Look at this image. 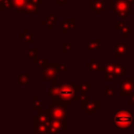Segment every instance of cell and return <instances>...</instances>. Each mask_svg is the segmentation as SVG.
Listing matches in <instances>:
<instances>
[{
	"mask_svg": "<svg viewBox=\"0 0 134 134\" xmlns=\"http://www.w3.org/2000/svg\"><path fill=\"white\" fill-rule=\"evenodd\" d=\"M10 1L13 4V9H18V10L24 9L25 5L28 2V0H10Z\"/></svg>",
	"mask_w": 134,
	"mask_h": 134,
	"instance_id": "44dd1931",
	"label": "cell"
},
{
	"mask_svg": "<svg viewBox=\"0 0 134 134\" xmlns=\"http://www.w3.org/2000/svg\"><path fill=\"white\" fill-rule=\"evenodd\" d=\"M51 86L48 88L47 90V94L49 96L52 97V99H58L59 98V95H60V91H61V87H62V84L59 83L57 81V79H54L53 81H51Z\"/></svg>",
	"mask_w": 134,
	"mask_h": 134,
	"instance_id": "ba28073f",
	"label": "cell"
},
{
	"mask_svg": "<svg viewBox=\"0 0 134 134\" xmlns=\"http://www.w3.org/2000/svg\"><path fill=\"white\" fill-rule=\"evenodd\" d=\"M99 44H100V40L96 38V39H94V40H91L90 42H88V43L86 44V48H87V49H89L90 51L94 52V51H95V50L98 48Z\"/></svg>",
	"mask_w": 134,
	"mask_h": 134,
	"instance_id": "7402d4cb",
	"label": "cell"
},
{
	"mask_svg": "<svg viewBox=\"0 0 134 134\" xmlns=\"http://www.w3.org/2000/svg\"><path fill=\"white\" fill-rule=\"evenodd\" d=\"M32 61H34V63H37L40 68H44L45 69L48 66V59L47 58H38L37 57V58L32 59Z\"/></svg>",
	"mask_w": 134,
	"mask_h": 134,
	"instance_id": "603a6c76",
	"label": "cell"
},
{
	"mask_svg": "<svg viewBox=\"0 0 134 134\" xmlns=\"http://www.w3.org/2000/svg\"><path fill=\"white\" fill-rule=\"evenodd\" d=\"M23 13H24V15L34 14L35 16H37V15L39 14L38 5H37V4H35V3H32V2H30V1H28V2H27V4L25 5L24 9H23Z\"/></svg>",
	"mask_w": 134,
	"mask_h": 134,
	"instance_id": "2e32d148",
	"label": "cell"
},
{
	"mask_svg": "<svg viewBox=\"0 0 134 134\" xmlns=\"http://www.w3.org/2000/svg\"><path fill=\"white\" fill-rule=\"evenodd\" d=\"M129 105L134 106V93L130 94V96H129Z\"/></svg>",
	"mask_w": 134,
	"mask_h": 134,
	"instance_id": "e575fe53",
	"label": "cell"
},
{
	"mask_svg": "<svg viewBox=\"0 0 134 134\" xmlns=\"http://www.w3.org/2000/svg\"><path fill=\"white\" fill-rule=\"evenodd\" d=\"M71 50H72V45L70 43H63L62 44V52L63 53L70 52Z\"/></svg>",
	"mask_w": 134,
	"mask_h": 134,
	"instance_id": "f546056e",
	"label": "cell"
},
{
	"mask_svg": "<svg viewBox=\"0 0 134 134\" xmlns=\"http://www.w3.org/2000/svg\"><path fill=\"white\" fill-rule=\"evenodd\" d=\"M48 1H52V0H48Z\"/></svg>",
	"mask_w": 134,
	"mask_h": 134,
	"instance_id": "f35d334b",
	"label": "cell"
},
{
	"mask_svg": "<svg viewBox=\"0 0 134 134\" xmlns=\"http://www.w3.org/2000/svg\"><path fill=\"white\" fill-rule=\"evenodd\" d=\"M38 116V120L39 122H42V124H47L49 120H50V114H49V111L48 109L47 110H40L39 113L37 114Z\"/></svg>",
	"mask_w": 134,
	"mask_h": 134,
	"instance_id": "e0dca14e",
	"label": "cell"
},
{
	"mask_svg": "<svg viewBox=\"0 0 134 134\" xmlns=\"http://www.w3.org/2000/svg\"><path fill=\"white\" fill-rule=\"evenodd\" d=\"M47 127H48L47 133L55 134V133H61L63 130H65L67 127V124H66V121H62V120H58V119H50L47 122Z\"/></svg>",
	"mask_w": 134,
	"mask_h": 134,
	"instance_id": "52a82bcc",
	"label": "cell"
},
{
	"mask_svg": "<svg viewBox=\"0 0 134 134\" xmlns=\"http://www.w3.org/2000/svg\"><path fill=\"white\" fill-rule=\"evenodd\" d=\"M57 4L60 6H65L67 4V0H57Z\"/></svg>",
	"mask_w": 134,
	"mask_h": 134,
	"instance_id": "d590c367",
	"label": "cell"
},
{
	"mask_svg": "<svg viewBox=\"0 0 134 134\" xmlns=\"http://www.w3.org/2000/svg\"><path fill=\"white\" fill-rule=\"evenodd\" d=\"M114 92H115V89L113 87H110V86L105 87V95L106 96H113Z\"/></svg>",
	"mask_w": 134,
	"mask_h": 134,
	"instance_id": "1f68e13d",
	"label": "cell"
},
{
	"mask_svg": "<svg viewBox=\"0 0 134 134\" xmlns=\"http://www.w3.org/2000/svg\"><path fill=\"white\" fill-rule=\"evenodd\" d=\"M19 39H24V43H29V44L34 43V38H32L31 34L29 32L28 28H24L23 34L19 35Z\"/></svg>",
	"mask_w": 134,
	"mask_h": 134,
	"instance_id": "d6986e66",
	"label": "cell"
},
{
	"mask_svg": "<svg viewBox=\"0 0 134 134\" xmlns=\"http://www.w3.org/2000/svg\"><path fill=\"white\" fill-rule=\"evenodd\" d=\"M0 8L2 10L5 9H13V4L10 0H0Z\"/></svg>",
	"mask_w": 134,
	"mask_h": 134,
	"instance_id": "83f0119b",
	"label": "cell"
},
{
	"mask_svg": "<svg viewBox=\"0 0 134 134\" xmlns=\"http://www.w3.org/2000/svg\"><path fill=\"white\" fill-rule=\"evenodd\" d=\"M28 1H30V2H32V3H35V4H37L38 6L43 5V0H28Z\"/></svg>",
	"mask_w": 134,
	"mask_h": 134,
	"instance_id": "8d00e7d4",
	"label": "cell"
},
{
	"mask_svg": "<svg viewBox=\"0 0 134 134\" xmlns=\"http://www.w3.org/2000/svg\"><path fill=\"white\" fill-rule=\"evenodd\" d=\"M129 1H131V2H134V0H129Z\"/></svg>",
	"mask_w": 134,
	"mask_h": 134,
	"instance_id": "74e56055",
	"label": "cell"
},
{
	"mask_svg": "<svg viewBox=\"0 0 134 134\" xmlns=\"http://www.w3.org/2000/svg\"><path fill=\"white\" fill-rule=\"evenodd\" d=\"M32 117H34V118H32V120H34V133H39V134L47 133V132H48L47 124L39 122L37 115H34Z\"/></svg>",
	"mask_w": 134,
	"mask_h": 134,
	"instance_id": "8fae6325",
	"label": "cell"
},
{
	"mask_svg": "<svg viewBox=\"0 0 134 134\" xmlns=\"http://www.w3.org/2000/svg\"><path fill=\"white\" fill-rule=\"evenodd\" d=\"M114 28L117 29V30H119L120 34L122 35V37H124L126 40L130 37V35L133 34V29H132L131 27H129L128 25H126V23H125L124 21H119L118 23H116V24L114 25Z\"/></svg>",
	"mask_w": 134,
	"mask_h": 134,
	"instance_id": "9c48e42d",
	"label": "cell"
},
{
	"mask_svg": "<svg viewBox=\"0 0 134 134\" xmlns=\"http://www.w3.org/2000/svg\"><path fill=\"white\" fill-rule=\"evenodd\" d=\"M75 27H76V20H74V19H66L62 23V34L66 35L68 29L75 28Z\"/></svg>",
	"mask_w": 134,
	"mask_h": 134,
	"instance_id": "9a60e30c",
	"label": "cell"
},
{
	"mask_svg": "<svg viewBox=\"0 0 134 134\" xmlns=\"http://www.w3.org/2000/svg\"><path fill=\"white\" fill-rule=\"evenodd\" d=\"M58 65H59V63H57V62L48 64V66L45 68V70L43 72V76H42L43 82H51L54 79H57V74L59 71Z\"/></svg>",
	"mask_w": 134,
	"mask_h": 134,
	"instance_id": "8992f818",
	"label": "cell"
},
{
	"mask_svg": "<svg viewBox=\"0 0 134 134\" xmlns=\"http://www.w3.org/2000/svg\"><path fill=\"white\" fill-rule=\"evenodd\" d=\"M114 128L115 129H132L133 128V115L130 111L120 110L114 114Z\"/></svg>",
	"mask_w": 134,
	"mask_h": 134,
	"instance_id": "7a4b0ae2",
	"label": "cell"
},
{
	"mask_svg": "<svg viewBox=\"0 0 134 134\" xmlns=\"http://www.w3.org/2000/svg\"><path fill=\"white\" fill-rule=\"evenodd\" d=\"M91 88V83L89 81H86V82H82L80 84V86H77V91L79 92H87L89 91Z\"/></svg>",
	"mask_w": 134,
	"mask_h": 134,
	"instance_id": "484cf974",
	"label": "cell"
},
{
	"mask_svg": "<svg viewBox=\"0 0 134 134\" xmlns=\"http://www.w3.org/2000/svg\"><path fill=\"white\" fill-rule=\"evenodd\" d=\"M66 107L59 99H53L51 105L47 106V109L50 114V119H58L62 121H66Z\"/></svg>",
	"mask_w": 134,
	"mask_h": 134,
	"instance_id": "3957f363",
	"label": "cell"
},
{
	"mask_svg": "<svg viewBox=\"0 0 134 134\" xmlns=\"http://www.w3.org/2000/svg\"><path fill=\"white\" fill-rule=\"evenodd\" d=\"M85 66L88 67L92 72H99V71H105V67H100V64L95 61V58H91L89 62L85 63Z\"/></svg>",
	"mask_w": 134,
	"mask_h": 134,
	"instance_id": "4fadbf2b",
	"label": "cell"
},
{
	"mask_svg": "<svg viewBox=\"0 0 134 134\" xmlns=\"http://www.w3.org/2000/svg\"><path fill=\"white\" fill-rule=\"evenodd\" d=\"M28 55L30 58H32V59L37 58L38 57V48H36V47H29L28 48Z\"/></svg>",
	"mask_w": 134,
	"mask_h": 134,
	"instance_id": "4dcf8cb0",
	"label": "cell"
},
{
	"mask_svg": "<svg viewBox=\"0 0 134 134\" xmlns=\"http://www.w3.org/2000/svg\"><path fill=\"white\" fill-rule=\"evenodd\" d=\"M114 69H115V64L112 62H106V66H105V72H113L114 73Z\"/></svg>",
	"mask_w": 134,
	"mask_h": 134,
	"instance_id": "f1b7e54d",
	"label": "cell"
},
{
	"mask_svg": "<svg viewBox=\"0 0 134 134\" xmlns=\"http://www.w3.org/2000/svg\"><path fill=\"white\" fill-rule=\"evenodd\" d=\"M32 108H34V110H37V111H40L43 109V102H41L39 99L38 95H35L32 97Z\"/></svg>",
	"mask_w": 134,
	"mask_h": 134,
	"instance_id": "cb8c5ba5",
	"label": "cell"
},
{
	"mask_svg": "<svg viewBox=\"0 0 134 134\" xmlns=\"http://www.w3.org/2000/svg\"><path fill=\"white\" fill-rule=\"evenodd\" d=\"M58 23V16L57 15H48L46 17V19L43 20V24L47 26L48 29L52 28V25Z\"/></svg>",
	"mask_w": 134,
	"mask_h": 134,
	"instance_id": "ac0fdd59",
	"label": "cell"
},
{
	"mask_svg": "<svg viewBox=\"0 0 134 134\" xmlns=\"http://www.w3.org/2000/svg\"><path fill=\"white\" fill-rule=\"evenodd\" d=\"M77 85L76 82H65L62 83L60 95H59V100L63 103L65 106H71L73 100H77Z\"/></svg>",
	"mask_w": 134,
	"mask_h": 134,
	"instance_id": "6da1fadb",
	"label": "cell"
},
{
	"mask_svg": "<svg viewBox=\"0 0 134 134\" xmlns=\"http://www.w3.org/2000/svg\"><path fill=\"white\" fill-rule=\"evenodd\" d=\"M104 8H105L104 0H91L90 1V9L93 10L95 15H99Z\"/></svg>",
	"mask_w": 134,
	"mask_h": 134,
	"instance_id": "7c38bea8",
	"label": "cell"
},
{
	"mask_svg": "<svg viewBox=\"0 0 134 134\" xmlns=\"http://www.w3.org/2000/svg\"><path fill=\"white\" fill-rule=\"evenodd\" d=\"M58 67H59V71H65L67 68V64L66 63H59Z\"/></svg>",
	"mask_w": 134,
	"mask_h": 134,
	"instance_id": "836d02e7",
	"label": "cell"
},
{
	"mask_svg": "<svg viewBox=\"0 0 134 134\" xmlns=\"http://www.w3.org/2000/svg\"><path fill=\"white\" fill-rule=\"evenodd\" d=\"M133 64H134V60H133Z\"/></svg>",
	"mask_w": 134,
	"mask_h": 134,
	"instance_id": "ab89813d",
	"label": "cell"
},
{
	"mask_svg": "<svg viewBox=\"0 0 134 134\" xmlns=\"http://www.w3.org/2000/svg\"><path fill=\"white\" fill-rule=\"evenodd\" d=\"M128 51H129V47H128L127 43H118V44H115L114 57L115 58H119V57L126 54Z\"/></svg>",
	"mask_w": 134,
	"mask_h": 134,
	"instance_id": "5bb4252c",
	"label": "cell"
},
{
	"mask_svg": "<svg viewBox=\"0 0 134 134\" xmlns=\"http://www.w3.org/2000/svg\"><path fill=\"white\" fill-rule=\"evenodd\" d=\"M115 79V74L113 72H105V81L106 82H113Z\"/></svg>",
	"mask_w": 134,
	"mask_h": 134,
	"instance_id": "d6a6232c",
	"label": "cell"
},
{
	"mask_svg": "<svg viewBox=\"0 0 134 134\" xmlns=\"http://www.w3.org/2000/svg\"><path fill=\"white\" fill-rule=\"evenodd\" d=\"M134 93V79L133 77H126L124 81L119 82V96L130 95Z\"/></svg>",
	"mask_w": 134,
	"mask_h": 134,
	"instance_id": "5b68a950",
	"label": "cell"
},
{
	"mask_svg": "<svg viewBox=\"0 0 134 134\" xmlns=\"http://www.w3.org/2000/svg\"><path fill=\"white\" fill-rule=\"evenodd\" d=\"M77 100L81 102V109L84 111L85 106L91 100V97L89 95H87L86 92H81V94H79V96H77Z\"/></svg>",
	"mask_w": 134,
	"mask_h": 134,
	"instance_id": "ffe728a7",
	"label": "cell"
},
{
	"mask_svg": "<svg viewBox=\"0 0 134 134\" xmlns=\"http://www.w3.org/2000/svg\"><path fill=\"white\" fill-rule=\"evenodd\" d=\"M124 71H125V65L121 63L115 64V69H114V74L115 76H124Z\"/></svg>",
	"mask_w": 134,
	"mask_h": 134,
	"instance_id": "4316f807",
	"label": "cell"
},
{
	"mask_svg": "<svg viewBox=\"0 0 134 134\" xmlns=\"http://www.w3.org/2000/svg\"><path fill=\"white\" fill-rule=\"evenodd\" d=\"M100 109V103L98 100H93V102H89L85 108H84V111L87 115H94L96 111H98Z\"/></svg>",
	"mask_w": 134,
	"mask_h": 134,
	"instance_id": "30bf717a",
	"label": "cell"
},
{
	"mask_svg": "<svg viewBox=\"0 0 134 134\" xmlns=\"http://www.w3.org/2000/svg\"><path fill=\"white\" fill-rule=\"evenodd\" d=\"M110 9L115 12V10H124L130 14L132 16L134 14L133 7H132V2L129 0H111L110 3Z\"/></svg>",
	"mask_w": 134,
	"mask_h": 134,
	"instance_id": "277c9868",
	"label": "cell"
},
{
	"mask_svg": "<svg viewBox=\"0 0 134 134\" xmlns=\"http://www.w3.org/2000/svg\"><path fill=\"white\" fill-rule=\"evenodd\" d=\"M19 82H20V86H28L29 84V74L26 73H20L19 74Z\"/></svg>",
	"mask_w": 134,
	"mask_h": 134,
	"instance_id": "d4e9b609",
	"label": "cell"
}]
</instances>
